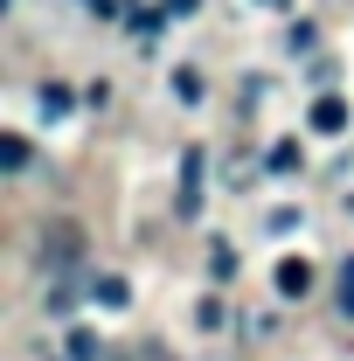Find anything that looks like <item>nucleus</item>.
Segmentation results:
<instances>
[{"mask_svg":"<svg viewBox=\"0 0 354 361\" xmlns=\"http://www.w3.org/2000/svg\"><path fill=\"white\" fill-rule=\"evenodd\" d=\"M90 299H104V306H126V299H133V285H126V278H97V285H90Z\"/></svg>","mask_w":354,"mask_h":361,"instance_id":"0eeeda50","label":"nucleus"},{"mask_svg":"<svg viewBox=\"0 0 354 361\" xmlns=\"http://www.w3.org/2000/svg\"><path fill=\"white\" fill-rule=\"evenodd\" d=\"M0 167L7 174H28V139L21 133H0Z\"/></svg>","mask_w":354,"mask_h":361,"instance_id":"20e7f679","label":"nucleus"},{"mask_svg":"<svg viewBox=\"0 0 354 361\" xmlns=\"http://www.w3.org/2000/svg\"><path fill=\"white\" fill-rule=\"evenodd\" d=\"M42 104H49V118H56V111H70V90H63V84H42Z\"/></svg>","mask_w":354,"mask_h":361,"instance_id":"9b49d317","label":"nucleus"},{"mask_svg":"<svg viewBox=\"0 0 354 361\" xmlns=\"http://www.w3.org/2000/svg\"><path fill=\"white\" fill-rule=\"evenodd\" d=\"M264 7H285V0H264Z\"/></svg>","mask_w":354,"mask_h":361,"instance_id":"4468645a","label":"nucleus"},{"mask_svg":"<svg viewBox=\"0 0 354 361\" xmlns=\"http://www.w3.org/2000/svg\"><path fill=\"white\" fill-rule=\"evenodd\" d=\"M167 7H174V14H195V7H202V0H167Z\"/></svg>","mask_w":354,"mask_h":361,"instance_id":"ddd939ff","label":"nucleus"},{"mask_svg":"<svg viewBox=\"0 0 354 361\" xmlns=\"http://www.w3.org/2000/svg\"><path fill=\"white\" fill-rule=\"evenodd\" d=\"M195 202H202V153H188V174H181V209L195 216Z\"/></svg>","mask_w":354,"mask_h":361,"instance_id":"423d86ee","label":"nucleus"},{"mask_svg":"<svg viewBox=\"0 0 354 361\" xmlns=\"http://www.w3.org/2000/svg\"><path fill=\"white\" fill-rule=\"evenodd\" d=\"M56 278H63V285H49V313H70L84 285H77V271H56Z\"/></svg>","mask_w":354,"mask_h":361,"instance_id":"39448f33","label":"nucleus"},{"mask_svg":"<svg viewBox=\"0 0 354 361\" xmlns=\"http://www.w3.org/2000/svg\"><path fill=\"white\" fill-rule=\"evenodd\" d=\"M35 250H42L49 271H70L77 257H84V229L70 223V216H56V223H42V243H35Z\"/></svg>","mask_w":354,"mask_h":361,"instance_id":"f257e3e1","label":"nucleus"},{"mask_svg":"<svg viewBox=\"0 0 354 361\" xmlns=\"http://www.w3.org/2000/svg\"><path fill=\"white\" fill-rule=\"evenodd\" d=\"M70 361H97V334H70Z\"/></svg>","mask_w":354,"mask_h":361,"instance_id":"1a4fd4ad","label":"nucleus"},{"mask_svg":"<svg viewBox=\"0 0 354 361\" xmlns=\"http://www.w3.org/2000/svg\"><path fill=\"white\" fill-rule=\"evenodd\" d=\"M341 313H354V257L341 264Z\"/></svg>","mask_w":354,"mask_h":361,"instance_id":"f8f14e48","label":"nucleus"},{"mask_svg":"<svg viewBox=\"0 0 354 361\" xmlns=\"http://www.w3.org/2000/svg\"><path fill=\"white\" fill-rule=\"evenodd\" d=\"M278 292H285V299H306L312 292V264L306 257H285V264H278Z\"/></svg>","mask_w":354,"mask_h":361,"instance_id":"f03ea898","label":"nucleus"},{"mask_svg":"<svg viewBox=\"0 0 354 361\" xmlns=\"http://www.w3.org/2000/svg\"><path fill=\"white\" fill-rule=\"evenodd\" d=\"M195 319H202V326H209V334H216L222 319H229V306H222V299H202V313H195Z\"/></svg>","mask_w":354,"mask_h":361,"instance_id":"9d476101","label":"nucleus"},{"mask_svg":"<svg viewBox=\"0 0 354 361\" xmlns=\"http://www.w3.org/2000/svg\"><path fill=\"white\" fill-rule=\"evenodd\" d=\"M271 167H278V174H299V146H292V139H285V146H271Z\"/></svg>","mask_w":354,"mask_h":361,"instance_id":"6e6552de","label":"nucleus"},{"mask_svg":"<svg viewBox=\"0 0 354 361\" xmlns=\"http://www.w3.org/2000/svg\"><path fill=\"white\" fill-rule=\"evenodd\" d=\"M312 133H348V104L341 97H319L312 104Z\"/></svg>","mask_w":354,"mask_h":361,"instance_id":"7ed1b4c3","label":"nucleus"}]
</instances>
